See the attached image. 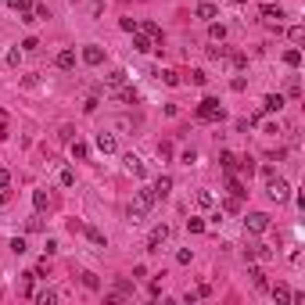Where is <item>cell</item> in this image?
I'll list each match as a JSON object with an SVG mask.
<instances>
[{"mask_svg": "<svg viewBox=\"0 0 305 305\" xmlns=\"http://www.w3.org/2000/svg\"><path fill=\"white\" fill-rule=\"evenodd\" d=\"M79 58L86 61V65H90V68H97V65H101V61H104V51L97 47V43H86V47H83V54H79Z\"/></svg>", "mask_w": 305, "mask_h": 305, "instance_id": "8992f818", "label": "cell"}, {"mask_svg": "<svg viewBox=\"0 0 305 305\" xmlns=\"http://www.w3.org/2000/svg\"><path fill=\"white\" fill-rule=\"evenodd\" d=\"M86 237H90V244H97V248H108V237L101 230H94V226H86Z\"/></svg>", "mask_w": 305, "mask_h": 305, "instance_id": "7402d4cb", "label": "cell"}, {"mask_svg": "<svg viewBox=\"0 0 305 305\" xmlns=\"http://www.w3.org/2000/svg\"><path fill=\"white\" fill-rule=\"evenodd\" d=\"M136 29H140V33H144V36H151V40H155V43H158V47H162V29H158L155 22H136Z\"/></svg>", "mask_w": 305, "mask_h": 305, "instance_id": "4fadbf2b", "label": "cell"}, {"mask_svg": "<svg viewBox=\"0 0 305 305\" xmlns=\"http://www.w3.org/2000/svg\"><path fill=\"white\" fill-rule=\"evenodd\" d=\"M230 194H234V197H244V194H248V190L241 187V180H234V173H230Z\"/></svg>", "mask_w": 305, "mask_h": 305, "instance_id": "f1b7e54d", "label": "cell"}, {"mask_svg": "<svg viewBox=\"0 0 305 305\" xmlns=\"http://www.w3.org/2000/svg\"><path fill=\"white\" fill-rule=\"evenodd\" d=\"M158 79H162L165 86H180V75H176L173 68H165V72H158Z\"/></svg>", "mask_w": 305, "mask_h": 305, "instance_id": "4316f807", "label": "cell"}, {"mask_svg": "<svg viewBox=\"0 0 305 305\" xmlns=\"http://www.w3.org/2000/svg\"><path fill=\"white\" fill-rule=\"evenodd\" d=\"M287 94H291V97H298V94H302V83H298V75H291V83H287Z\"/></svg>", "mask_w": 305, "mask_h": 305, "instance_id": "836d02e7", "label": "cell"}, {"mask_svg": "<svg viewBox=\"0 0 305 305\" xmlns=\"http://www.w3.org/2000/svg\"><path fill=\"white\" fill-rule=\"evenodd\" d=\"M284 65H291V68H298V65H302V51H298V47H291V51H284Z\"/></svg>", "mask_w": 305, "mask_h": 305, "instance_id": "cb8c5ba5", "label": "cell"}, {"mask_svg": "<svg viewBox=\"0 0 305 305\" xmlns=\"http://www.w3.org/2000/svg\"><path fill=\"white\" fill-rule=\"evenodd\" d=\"M223 208H226V212H241V197H230V201H226Z\"/></svg>", "mask_w": 305, "mask_h": 305, "instance_id": "60d3db41", "label": "cell"}, {"mask_svg": "<svg viewBox=\"0 0 305 305\" xmlns=\"http://www.w3.org/2000/svg\"><path fill=\"white\" fill-rule=\"evenodd\" d=\"M33 205H36V212H43L51 205V197H47V190H33Z\"/></svg>", "mask_w": 305, "mask_h": 305, "instance_id": "484cf974", "label": "cell"}, {"mask_svg": "<svg viewBox=\"0 0 305 305\" xmlns=\"http://www.w3.org/2000/svg\"><path fill=\"white\" fill-rule=\"evenodd\" d=\"M208 40H212V43H223V40H226V25L212 22V25H208Z\"/></svg>", "mask_w": 305, "mask_h": 305, "instance_id": "ac0fdd59", "label": "cell"}, {"mask_svg": "<svg viewBox=\"0 0 305 305\" xmlns=\"http://www.w3.org/2000/svg\"><path fill=\"white\" fill-rule=\"evenodd\" d=\"M212 201H216V197H212L208 190H197V205L201 208H212Z\"/></svg>", "mask_w": 305, "mask_h": 305, "instance_id": "f546056e", "label": "cell"}, {"mask_svg": "<svg viewBox=\"0 0 305 305\" xmlns=\"http://www.w3.org/2000/svg\"><path fill=\"white\" fill-rule=\"evenodd\" d=\"M187 230H190V234H201V230H205V219H197V216L187 219Z\"/></svg>", "mask_w": 305, "mask_h": 305, "instance_id": "1f68e13d", "label": "cell"}, {"mask_svg": "<svg viewBox=\"0 0 305 305\" xmlns=\"http://www.w3.org/2000/svg\"><path fill=\"white\" fill-rule=\"evenodd\" d=\"M190 258H194V255H190V248H180V251H176V262H180V266H187Z\"/></svg>", "mask_w": 305, "mask_h": 305, "instance_id": "e575fe53", "label": "cell"}, {"mask_svg": "<svg viewBox=\"0 0 305 305\" xmlns=\"http://www.w3.org/2000/svg\"><path fill=\"white\" fill-rule=\"evenodd\" d=\"M122 162H126V169H129L133 176H147V165H144L140 158H136V155H133V151H129V155H126V158H122Z\"/></svg>", "mask_w": 305, "mask_h": 305, "instance_id": "8fae6325", "label": "cell"}, {"mask_svg": "<svg viewBox=\"0 0 305 305\" xmlns=\"http://www.w3.org/2000/svg\"><path fill=\"white\" fill-rule=\"evenodd\" d=\"M244 258H262V262H269L273 251L266 248V244H248V248H244Z\"/></svg>", "mask_w": 305, "mask_h": 305, "instance_id": "9c48e42d", "label": "cell"}, {"mask_svg": "<svg viewBox=\"0 0 305 305\" xmlns=\"http://www.w3.org/2000/svg\"><path fill=\"white\" fill-rule=\"evenodd\" d=\"M258 11H262L266 22H280V18H284V7H280V4H262Z\"/></svg>", "mask_w": 305, "mask_h": 305, "instance_id": "5bb4252c", "label": "cell"}, {"mask_svg": "<svg viewBox=\"0 0 305 305\" xmlns=\"http://www.w3.org/2000/svg\"><path fill=\"white\" fill-rule=\"evenodd\" d=\"M97 151H104V155H115V151H119L115 136H112V133H97Z\"/></svg>", "mask_w": 305, "mask_h": 305, "instance_id": "30bf717a", "label": "cell"}, {"mask_svg": "<svg viewBox=\"0 0 305 305\" xmlns=\"http://www.w3.org/2000/svg\"><path fill=\"white\" fill-rule=\"evenodd\" d=\"M155 201H158V194L151 190V187H144V190H140V194H136L133 201H129V208H126L129 223H144V216H147L151 208H155Z\"/></svg>", "mask_w": 305, "mask_h": 305, "instance_id": "6da1fadb", "label": "cell"}, {"mask_svg": "<svg viewBox=\"0 0 305 305\" xmlns=\"http://www.w3.org/2000/svg\"><path fill=\"white\" fill-rule=\"evenodd\" d=\"M230 90H234V94H244V90H248V79H244V75H237V79L230 83Z\"/></svg>", "mask_w": 305, "mask_h": 305, "instance_id": "d6a6232c", "label": "cell"}, {"mask_svg": "<svg viewBox=\"0 0 305 305\" xmlns=\"http://www.w3.org/2000/svg\"><path fill=\"white\" fill-rule=\"evenodd\" d=\"M284 108V97L280 94H269L266 101H262V112H280Z\"/></svg>", "mask_w": 305, "mask_h": 305, "instance_id": "d6986e66", "label": "cell"}, {"mask_svg": "<svg viewBox=\"0 0 305 305\" xmlns=\"http://www.w3.org/2000/svg\"><path fill=\"white\" fill-rule=\"evenodd\" d=\"M72 158H75V162H86V158H90V147H86L83 140H72Z\"/></svg>", "mask_w": 305, "mask_h": 305, "instance_id": "ffe728a7", "label": "cell"}, {"mask_svg": "<svg viewBox=\"0 0 305 305\" xmlns=\"http://www.w3.org/2000/svg\"><path fill=\"white\" fill-rule=\"evenodd\" d=\"M7 65H11V68H18V65H22V51H18V47L7 51Z\"/></svg>", "mask_w": 305, "mask_h": 305, "instance_id": "4dcf8cb0", "label": "cell"}, {"mask_svg": "<svg viewBox=\"0 0 305 305\" xmlns=\"http://www.w3.org/2000/svg\"><path fill=\"white\" fill-rule=\"evenodd\" d=\"M119 25H122V29H126V33H136V22H133V18H122Z\"/></svg>", "mask_w": 305, "mask_h": 305, "instance_id": "7bdbcfd3", "label": "cell"}, {"mask_svg": "<svg viewBox=\"0 0 305 305\" xmlns=\"http://www.w3.org/2000/svg\"><path fill=\"white\" fill-rule=\"evenodd\" d=\"M4 205H7V194H0V208H4Z\"/></svg>", "mask_w": 305, "mask_h": 305, "instance_id": "f6af8a7d", "label": "cell"}, {"mask_svg": "<svg viewBox=\"0 0 305 305\" xmlns=\"http://www.w3.org/2000/svg\"><path fill=\"white\" fill-rule=\"evenodd\" d=\"M273 298H277L280 305H284V302H291V291H287V284H273Z\"/></svg>", "mask_w": 305, "mask_h": 305, "instance_id": "d4e9b609", "label": "cell"}, {"mask_svg": "<svg viewBox=\"0 0 305 305\" xmlns=\"http://www.w3.org/2000/svg\"><path fill=\"white\" fill-rule=\"evenodd\" d=\"M83 284L90 287V291H97V287H101V284H97V277H94V273H83Z\"/></svg>", "mask_w": 305, "mask_h": 305, "instance_id": "8d00e7d4", "label": "cell"}, {"mask_svg": "<svg viewBox=\"0 0 305 305\" xmlns=\"http://www.w3.org/2000/svg\"><path fill=\"white\" fill-rule=\"evenodd\" d=\"M58 180H61V187H72V183H75L72 169H61V176H58Z\"/></svg>", "mask_w": 305, "mask_h": 305, "instance_id": "d590c367", "label": "cell"}, {"mask_svg": "<svg viewBox=\"0 0 305 305\" xmlns=\"http://www.w3.org/2000/svg\"><path fill=\"white\" fill-rule=\"evenodd\" d=\"M7 183H11V173H7V169H0V190H4Z\"/></svg>", "mask_w": 305, "mask_h": 305, "instance_id": "ee69618b", "label": "cell"}, {"mask_svg": "<svg viewBox=\"0 0 305 305\" xmlns=\"http://www.w3.org/2000/svg\"><path fill=\"white\" fill-rule=\"evenodd\" d=\"M155 47H158V43L151 40V36H144L140 29H136V33H133V51H140V54H147V51H155Z\"/></svg>", "mask_w": 305, "mask_h": 305, "instance_id": "ba28073f", "label": "cell"}, {"mask_svg": "<svg viewBox=\"0 0 305 305\" xmlns=\"http://www.w3.org/2000/svg\"><path fill=\"white\" fill-rule=\"evenodd\" d=\"M291 40H295V43L305 40V29H302V25H291Z\"/></svg>", "mask_w": 305, "mask_h": 305, "instance_id": "f35d334b", "label": "cell"}, {"mask_svg": "<svg viewBox=\"0 0 305 305\" xmlns=\"http://www.w3.org/2000/svg\"><path fill=\"white\" fill-rule=\"evenodd\" d=\"M36 47H40V40H36V36H29V40L22 43V51H36Z\"/></svg>", "mask_w": 305, "mask_h": 305, "instance_id": "b9f144b4", "label": "cell"}, {"mask_svg": "<svg viewBox=\"0 0 305 305\" xmlns=\"http://www.w3.org/2000/svg\"><path fill=\"white\" fill-rule=\"evenodd\" d=\"M194 14H197L201 22H216V18H219V7H216V4H208V0H201V4L194 7Z\"/></svg>", "mask_w": 305, "mask_h": 305, "instance_id": "52a82bcc", "label": "cell"}, {"mask_svg": "<svg viewBox=\"0 0 305 305\" xmlns=\"http://www.w3.org/2000/svg\"><path fill=\"white\" fill-rule=\"evenodd\" d=\"M112 94H115V101H126V104H133V101H136V90H133V86H126V83L115 86Z\"/></svg>", "mask_w": 305, "mask_h": 305, "instance_id": "9a60e30c", "label": "cell"}, {"mask_svg": "<svg viewBox=\"0 0 305 305\" xmlns=\"http://www.w3.org/2000/svg\"><path fill=\"white\" fill-rule=\"evenodd\" d=\"M165 241H169V226L162 223V226H155V230L147 234V251H162V244H165Z\"/></svg>", "mask_w": 305, "mask_h": 305, "instance_id": "5b68a950", "label": "cell"}, {"mask_svg": "<svg viewBox=\"0 0 305 305\" xmlns=\"http://www.w3.org/2000/svg\"><path fill=\"white\" fill-rule=\"evenodd\" d=\"M234 4H244V0H234Z\"/></svg>", "mask_w": 305, "mask_h": 305, "instance_id": "bcb514c9", "label": "cell"}, {"mask_svg": "<svg viewBox=\"0 0 305 305\" xmlns=\"http://www.w3.org/2000/svg\"><path fill=\"white\" fill-rule=\"evenodd\" d=\"M151 190H155L158 197H165V194L173 190V180H169V176H158V180H155V187H151Z\"/></svg>", "mask_w": 305, "mask_h": 305, "instance_id": "44dd1931", "label": "cell"}, {"mask_svg": "<svg viewBox=\"0 0 305 305\" xmlns=\"http://www.w3.org/2000/svg\"><path fill=\"white\" fill-rule=\"evenodd\" d=\"M219 162H223V169H226V173H237V165H241V158L234 155V151H223Z\"/></svg>", "mask_w": 305, "mask_h": 305, "instance_id": "e0dca14e", "label": "cell"}, {"mask_svg": "<svg viewBox=\"0 0 305 305\" xmlns=\"http://www.w3.org/2000/svg\"><path fill=\"white\" fill-rule=\"evenodd\" d=\"M0 4H7V0H0Z\"/></svg>", "mask_w": 305, "mask_h": 305, "instance_id": "7dc6e473", "label": "cell"}, {"mask_svg": "<svg viewBox=\"0 0 305 305\" xmlns=\"http://www.w3.org/2000/svg\"><path fill=\"white\" fill-rule=\"evenodd\" d=\"M11 251L22 255V251H25V237H14V241H11Z\"/></svg>", "mask_w": 305, "mask_h": 305, "instance_id": "74e56055", "label": "cell"}, {"mask_svg": "<svg viewBox=\"0 0 305 305\" xmlns=\"http://www.w3.org/2000/svg\"><path fill=\"white\" fill-rule=\"evenodd\" d=\"M248 277L255 280V287H258V291H266V287H269V284H266V273H262V269H251Z\"/></svg>", "mask_w": 305, "mask_h": 305, "instance_id": "83f0119b", "label": "cell"}, {"mask_svg": "<svg viewBox=\"0 0 305 305\" xmlns=\"http://www.w3.org/2000/svg\"><path fill=\"white\" fill-rule=\"evenodd\" d=\"M190 83H197V86H205V83H208V75H205V72H190Z\"/></svg>", "mask_w": 305, "mask_h": 305, "instance_id": "ab89813d", "label": "cell"}, {"mask_svg": "<svg viewBox=\"0 0 305 305\" xmlns=\"http://www.w3.org/2000/svg\"><path fill=\"white\" fill-rule=\"evenodd\" d=\"M197 119L201 122H219V119H226V112H223V104L216 97H205L201 104H197Z\"/></svg>", "mask_w": 305, "mask_h": 305, "instance_id": "3957f363", "label": "cell"}, {"mask_svg": "<svg viewBox=\"0 0 305 305\" xmlns=\"http://www.w3.org/2000/svg\"><path fill=\"white\" fill-rule=\"evenodd\" d=\"M33 302H36V305H54L58 295L51 291V287H43V291H33Z\"/></svg>", "mask_w": 305, "mask_h": 305, "instance_id": "2e32d148", "label": "cell"}, {"mask_svg": "<svg viewBox=\"0 0 305 305\" xmlns=\"http://www.w3.org/2000/svg\"><path fill=\"white\" fill-rule=\"evenodd\" d=\"M54 65H58L61 72H72V68H75V51H61V54L54 58Z\"/></svg>", "mask_w": 305, "mask_h": 305, "instance_id": "7c38bea8", "label": "cell"}, {"mask_svg": "<svg viewBox=\"0 0 305 305\" xmlns=\"http://www.w3.org/2000/svg\"><path fill=\"white\" fill-rule=\"evenodd\" d=\"M266 194H269V201L284 205V201H291V183H287V180H280V176H269Z\"/></svg>", "mask_w": 305, "mask_h": 305, "instance_id": "7a4b0ae2", "label": "cell"}, {"mask_svg": "<svg viewBox=\"0 0 305 305\" xmlns=\"http://www.w3.org/2000/svg\"><path fill=\"white\" fill-rule=\"evenodd\" d=\"M104 83H108V90H115V86H122V83H126V72H122V68H115L112 75H104Z\"/></svg>", "mask_w": 305, "mask_h": 305, "instance_id": "603a6c76", "label": "cell"}, {"mask_svg": "<svg viewBox=\"0 0 305 305\" xmlns=\"http://www.w3.org/2000/svg\"><path fill=\"white\" fill-rule=\"evenodd\" d=\"M244 230L248 234H266L269 230V216L266 212H248V216H244Z\"/></svg>", "mask_w": 305, "mask_h": 305, "instance_id": "277c9868", "label": "cell"}]
</instances>
